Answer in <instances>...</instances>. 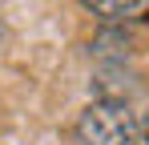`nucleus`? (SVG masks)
Masks as SVG:
<instances>
[{
	"label": "nucleus",
	"mask_w": 149,
	"mask_h": 145,
	"mask_svg": "<svg viewBox=\"0 0 149 145\" xmlns=\"http://www.w3.org/2000/svg\"><path fill=\"white\" fill-rule=\"evenodd\" d=\"M93 16H101V20H129L133 12H145V4H121V0H113V4H105V0H89L85 4Z\"/></svg>",
	"instance_id": "nucleus-2"
},
{
	"label": "nucleus",
	"mask_w": 149,
	"mask_h": 145,
	"mask_svg": "<svg viewBox=\"0 0 149 145\" xmlns=\"http://www.w3.org/2000/svg\"><path fill=\"white\" fill-rule=\"evenodd\" d=\"M77 145H133L137 137V121H133V109L125 101H93L81 117H77Z\"/></svg>",
	"instance_id": "nucleus-1"
},
{
	"label": "nucleus",
	"mask_w": 149,
	"mask_h": 145,
	"mask_svg": "<svg viewBox=\"0 0 149 145\" xmlns=\"http://www.w3.org/2000/svg\"><path fill=\"white\" fill-rule=\"evenodd\" d=\"M137 133H141V137L149 141V113H141V125H137Z\"/></svg>",
	"instance_id": "nucleus-3"
}]
</instances>
